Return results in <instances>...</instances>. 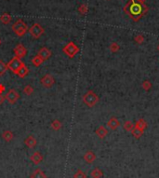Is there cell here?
<instances>
[{
    "label": "cell",
    "instance_id": "13",
    "mask_svg": "<svg viewBox=\"0 0 159 178\" xmlns=\"http://www.w3.org/2000/svg\"><path fill=\"white\" fill-rule=\"evenodd\" d=\"M107 126H108L111 130H116V129L120 126V122H119V121L117 120L116 117H112L110 120H109V121L107 122Z\"/></svg>",
    "mask_w": 159,
    "mask_h": 178
},
{
    "label": "cell",
    "instance_id": "25",
    "mask_svg": "<svg viewBox=\"0 0 159 178\" xmlns=\"http://www.w3.org/2000/svg\"><path fill=\"white\" fill-rule=\"evenodd\" d=\"M8 65L5 64L3 61H0V77H2L8 70Z\"/></svg>",
    "mask_w": 159,
    "mask_h": 178
},
{
    "label": "cell",
    "instance_id": "32",
    "mask_svg": "<svg viewBox=\"0 0 159 178\" xmlns=\"http://www.w3.org/2000/svg\"><path fill=\"white\" fill-rule=\"evenodd\" d=\"M134 40L138 44H142L144 41V36H143V35H138L134 37Z\"/></svg>",
    "mask_w": 159,
    "mask_h": 178
},
{
    "label": "cell",
    "instance_id": "8",
    "mask_svg": "<svg viewBox=\"0 0 159 178\" xmlns=\"http://www.w3.org/2000/svg\"><path fill=\"white\" fill-rule=\"evenodd\" d=\"M40 83H41V85H42L44 88L49 89V88H51L53 85H54L55 79H54V78L52 77V75L47 74V75H45V76H43V77L41 78Z\"/></svg>",
    "mask_w": 159,
    "mask_h": 178
},
{
    "label": "cell",
    "instance_id": "11",
    "mask_svg": "<svg viewBox=\"0 0 159 178\" xmlns=\"http://www.w3.org/2000/svg\"><path fill=\"white\" fill-rule=\"evenodd\" d=\"M96 154L93 152V151H91V150H88V151H87L86 153H85V155H84V159H85V161L87 162V163H92V162H94L95 161V159H96Z\"/></svg>",
    "mask_w": 159,
    "mask_h": 178
},
{
    "label": "cell",
    "instance_id": "22",
    "mask_svg": "<svg viewBox=\"0 0 159 178\" xmlns=\"http://www.w3.org/2000/svg\"><path fill=\"white\" fill-rule=\"evenodd\" d=\"M62 126H63V124H62V122L59 120H54L51 122V124H50V127H51V129L53 131H59V130H61Z\"/></svg>",
    "mask_w": 159,
    "mask_h": 178
},
{
    "label": "cell",
    "instance_id": "34",
    "mask_svg": "<svg viewBox=\"0 0 159 178\" xmlns=\"http://www.w3.org/2000/svg\"><path fill=\"white\" fill-rule=\"evenodd\" d=\"M5 101V97L2 95V93H0V104H2Z\"/></svg>",
    "mask_w": 159,
    "mask_h": 178
},
{
    "label": "cell",
    "instance_id": "5",
    "mask_svg": "<svg viewBox=\"0 0 159 178\" xmlns=\"http://www.w3.org/2000/svg\"><path fill=\"white\" fill-rule=\"evenodd\" d=\"M28 31H29L30 35H31L34 38L37 39V38H39V37L44 34L45 29L41 26V24L35 23H34V24L30 27V29H28Z\"/></svg>",
    "mask_w": 159,
    "mask_h": 178
},
{
    "label": "cell",
    "instance_id": "31",
    "mask_svg": "<svg viewBox=\"0 0 159 178\" xmlns=\"http://www.w3.org/2000/svg\"><path fill=\"white\" fill-rule=\"evenodd\" d=\"M142 89L143 90H145V91H149L151 88H152V83L149 81V80H144L143 82H142Z\"/></svg>",
    "mask_w": 159,
    "mask_h": 178
},
{
    "label": "cell",
    "instance_id": "9",
    "mask_svg": "<svg viewBox=\"0 0 159 178\" xmlns=\"http://www.w3.org/2000/svg\"><path fill=\"white\" fill-rule=\"evenodd\" d=\"M13 51H14L15 56L18 57V58H20V59L25 57L26 54H27V49H26V48H25L22 44H21V43L18 44V45L14 48Z\"/></svg>",
    "mask_w": 159,
    "mask_h": 178
},
{
    "label": "cell",
    "instance_id": "17",
    "mask_svg": "<svg viewBox=\"0 0 159 178\" xmlns=\"http://www.w3.org/2000/svg\"><path fill=\"white\" fill-rule=\"evenodd\" d=\"M30 178H47V175L41 169L37 168L31 173Z\"/></svg>",
    "mask_w": 159,
    "mask_h": 178
},
{
    "label": "cell",
    "instance_id": "20",
    "mask_svg": "<svg viewBox=\"0 0 159 178\" xmlns=\"http://www.w3.org/2000/svg\"><path fill=\"white\" fill-rule=\"evenodd\" d=\"M11 20H12L11 15L9 14V13H7V12L3 13V14L1 15V17H0V21H1V23H2L3 24H9V23L11 22Z\"/></svg>",
    "mask_w": 159,
    "mask_h": 178
},
{
    "label": "cell",
    "instance_id": "18",
    "mask_svg": "<svg viewBox=\"0 0 159 178\" xmlns=\"http://www.w3.org/2000/svg\"><path fill=\"white\" fill-rule=\"evenodd\" d=\"M28 73H29L28 67H27L25 65H23V66L18 70V72L16 73V75H18L19 78H24L28 75Z\"/></svg>",
    "mask_w": 159,
    "mask_h": 178
},
{
    "label": "cell",
    "instance_id": "4",
    "mask_svg": "<svg viewBox=\"0 0 159 178\" xmlns=\"http://www.w3.org/2000/svg\"><path fill=\"white\" fill-rule=\"evenodd\" d=\"M63 51L64 52V54L66 56H68L69 58L72 59L79 52V48L75 44V42L70 41L69 43H67V45H65L63 47Z\"/></svg>",
    "mask_w": 159,
    "mask_h": 178
},
{
    "label": "cell",
    "instance_id": "21",
    "mask_svg": "<svg viewBox=\"0 0 159 178\" xmlns=\"http://www.w3.org/2000/svg\"><path fill=\"white\" fill-rule=\"evenodd\" d=\"M90 175L92 178H101L103 176V172L100 168H95L91 171Z\"/></svg>",
    "mask_w": 159,
    "mask_h": 178
},
{
    "label": "cell",
    "instance_id": "36",
    "mask_svg": "<svg viewBox=\"0 0 159 178\" xmlns=\"http://www.w3.org/2000/svg\"><path fill=\"white\" fill-rule=\"evenodd\" d=\"M1 43H2V41H1V39H0V45H1Z\"/></svg>",
    "mask_w": 159,
    "mask_h": 178
},
{
    "label": "cell",
    "instance_id": "16",
    "mask_svg": "<svg viewBox=\"0 0 159 178\" xmlns=\"http://www.w3.org/2000/svg\"><path fill=\"white\" fill-rule=\"evenodd\" d=\"M1 136H2V138H3V140H4L5 142L10 143V142H11V141L13 140L14 134H13V133H12L11 131L7 130V131H4V132L2 133Z\"/></svg>",
    "mask_w": 159,
    "mask_h": 178
},
{
    "label": "cell",
    "instance_id": "27",
    "mask_svg": "<svg viewBox=\"0 0 159 178\" xmlns=\"http://www.w3.org/2000/svg\"><path fill=\"white\" fill-rule=\"evenodd\" d=\"M109 49L111 50V52L116 53V52H117V51L120 49V46L118 45V43L113 42V43H111V45H110V47H109Z\"/></svg>",
    "mask_w": 159,
    "mask_h": 178
},
{
    "label": "cell",
    "instance_id": "23",
    "mask_svg": "<svg viewBox=\"0 0 159 178\" xmlns=\"http://www.w3.org/2000/svg\"><path fill=\"white\" fill-rule=\"evenodd\" d=\"M43 62H44V60H43V59H42L40 56H38V55H35V56L32 59V63H33V65H34L35 66H41V65L43 64Z\"/></svg>",
    "mask_w": 159,
    "mask_h": 178
},
{
    "label": "cell",
    "instance_id": "26",
    "mask_svg": "<svg viewBox=\"0 0 159 178\" xmlns=\"http://www.w3.org/2000/svg\"><path fill=\"white\" fill-rule=\"evenodd\" d=\"M134 127H135V125H134L130 121H125V123H124V129H125L127 132H131V131L134 129Z\"/></svg>",
    "mask_w": 159,
    "mask_h": 178
},
{
    "label": "cell",
    "instance_id": "29",
    "mask_svg": "<svg viewBox=\"0 0 159 178\" xmlns=\"http://www.w3.org/2000/svg\"><path fill=\"white\" fill-rule=\"evenodd\" d=\"M23 92H24V94L30 96V95H32V94L34 93V88H33L32 86H30V85H27V86L24 87Z\"/></svg>",
    "mask_w": 159,
    "mask_h": 178
},
{
    "label": "cell",
    "instance_id": "24",
    "mask_svg": "<svg viewBox=\"0 0 159 178\" xmlns=\"http://www.w3.org/2000/svg\"><path fill=\"white\" fill-rule=\"evenodd\" d=\"M131 134L133 135V137H134V138H136V139H140V138L142 136L143 132H142V131H141L140 129H137V128H135V127H134V129L131 131Z\"/></svg>",
    "mask_w": 159,
    "mask_h": 178
},
{
    "label": "cell",
    "instance_id": "1",
    "mask_svg": "<svg viewBox=\"0 0 159 178\" xmlns=\"http://www.w3.org/2000/svg\"><path fill=\"white\" fill-rule=\"evenodd\" d=\"M149 9L145 3H141L139 0H129L124 7V12L134 22L140 21L147 14Z\"/></svg>",
    "mask_w": 159,
    "mask_h": 178
},
{
    "label": "cell",
    "instance_id": "10",
    "mask_svg": "<svg viewBox=\"0 0 159 178\" xmlns=\"http://www.w3.org/2000/svg\"><path fill=\"white\" fill-rule=\"evenodd\" d=\"M51 54H52V53H51L50 49H47V48H46V47H42V48L39 49L38 53H37V55L40 56L44 61H46V60H47V59H49L50 56H51Z\"/></svg>",
    "mask_w": 159,
    "mask_h": 178
},
{
    "label": "cell",
    "instance_id": "12",
    "mask_svg": "<svg viewBox=\"0 0 159 178\" xmlns=\"http://www.w3.org/2000/svg\"><path fill=\"white\" fill-rule=\"evenodd\" d=\"M30 159H31V161H32L34 164L37 165V164H39L40 162H42V160H43V155H42L40 152L35 151V152L31 156Z\"/></svg>",
    "mask_w": 159,
    "mask_h": 178
},
{
    "label": "cell",
    "instance_id": "30",
    "mask_svg": "<svg viewBox=\"0 0 159 178\" xmlns=\"http://www.w3.org/2000/svg\"><path fill=\"white\" fill-rule=\"evenodd\" d=\"M74 178H87V174L82 170H77L74 174Z\"/></svg>",
    "mask_w": 159,
    "mask_h": 178
},
{
    "label": "cell",
    "instance_id": "37",
    "mask_svg": "<svg viewBox=\"0 0 159 178\" xmlns=\"http://www.w3.org/2000/svg\"><path fill=\"white\" fill-rule=\"evenodd\" d=\"M157 49H158V51H159V45H158V47H157Z\"/></svg>",
    "mask_w": 159,
    "mask_h": 178
},
{
    "label": "cell",
    "instance_id": "2",
    "mask_svg": "<svg viewBox=\"0 0 159 178\" xmlns=\"http://www.w3.org/2000/svg\"><path fill=\"white\" fill-rule=\"evenodd\" d=\"M82 100H83V103H84L87 106H88V107H93V106H95V105L99 103L100 98H99V96H98L93 91L89 90V91H88L83 95Z\"/></svg>",
    "mask_w": 159,
    "mask_h": 178
},
{
    "label": "cell",
    "instance_id": "19",
    "mask_svg": "<svg viewBox=\"0 0 159 178\" xmlns=\"http://www.w3.org/2000/svg\"><path fill=\"white\" fill-rule=\"evenodd\" d=\"M146 127H147V123H146V121L143 120V118H140V120L137 121L136 123H135V128L140 129V130L142 131V132L145 131Z\"/></svg>",
    "mask_w": 159,
    "mask_h": 178
},
{
    "label": "cell",
    "instance_id": "7",
    "mask_svg": "<svg viewBox=\"0 0 159 178\" xmlns=\"http://www.w3.org/2000/svg\"><path fill=\"white\" fill-rule=\"evenodd\" d=\"M4 97H5V100H7L10 104H14L20 99V94L18 93V91L11 89L5 94Z\"/></svg>",
    "mask_w": 159,
    "mask_h": 178
},
{
    "label": "cell",
    "instance_id": "28",
    "mask_svg": "<svg viewBox=\"0 0 159 178\" xmlns=\"http://www.w3.org/2000/svg\"><path fill=\"white\" fill-rule=\"evenodd\" d=\"M88 11V6H87L86 4H82V5H80V7L78 8V12H79L81 15L87 14Z\"/></svg>",
    "mask_w": 159,
    "mask_h": 178
},
{
    "label": "cell",
    "instance_id": "35",
    "mask_svg": "<svg viewBox=\"0 0 159 178\" xmlns=\"http://www.w3.org/2000/svg\"><path fill=\"white\" fill-rule=\"evenodd\" d=\"M140 2H141V3H145V1H147V0H139Z\"/></svg>",
    "mask_w": 159,
    "mask_h": 178
},
{
    "label": "cell",
    "instance_id": "15",
    "mask_svg": "<svg viewBox=\"0 0 159 178\" xmlns=\"http://www.w3.org/2000/svg\"><path fill=\"white\" fill-rule=\"evenodd\" d=\"M95 134H97V136H98L100 139H104L106 136H107V134H108V131H107V129H106L105 127L100 126V127L96 130Z\"/></svg>",
    "mask_w": 159,
    "mask_h": 178
},
{
    "label": "cell",
    "instance_id": "14",
    "mask_svg": "<svg viewBox=\"0 0 159 178\" xmlns=\"http://www.w3.org/2000/svg\"><path fill=\"white\" fill-rule=\"evenodd\" d=\"M36 143H37V141H36V139L35 138V136H33V135H29V136L26 137L25 140H24L25 146H26L27 147H29V148H34V147L36 146Z\"/></svg>",
    "mask_w": 159,
    "mask_h": 178
},
{
    "label": "cell",
    "instance_id": "6",
    "mask_svg": "<svg viewBox=\"0 0 159 178\" xmlns=\"http://www.w3.org/2000/svg\"><path fill=\"white\" fill-rule=\"evenodd\" d=\"M24 64L22 63V61L21 60L20 58H18V57H13L11 60L9 62V64H8V68L9 69H10L13 73H17L18 72V70L23 66Z\"/></svg>",
    "mask_w": 159,
    "mask_h": 178
},
{
    "label": "cell",
    "instance_id": "3",
    "mask_svg": "<svg viewBox=\"0 0 159 178\" xmlns=\"http://www.w3.org/2000/svg\"><path fill=\"white\" fill-rule=\"evenodd\" d=\"M12 31L15 33V35H17L18 36L22 37L27 32H28V26L26 24L25 22H23L22 20L19 19L17 20L11 26Z\"/></svg>",
    "mask_w": 159,
    "mask_h": 178
},
{
    "label": "cell",
    "instance_id": "33",
    "mask_svg": "<svg viewBox=\"0 0 159 178\" xmlns=\"http://www.w3.org/2000/svg\"><path fill=\"white\" fill-rule=\"evenodd\" d=\"M5 90H6L5 86L2 85V84H0V93H3L5 91Z\"/></svg>",
    "mask_w": 159,
    "mask_h": 178
}]
</instances>
